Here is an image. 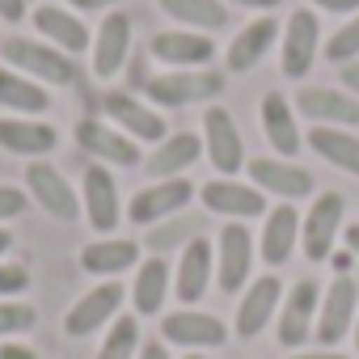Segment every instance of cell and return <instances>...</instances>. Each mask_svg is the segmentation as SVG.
<instances>
[{
  "mask_svg": "<svg viewBox=\"0 0 359 359\" xmlns=\"http://www.w3.org/2000/svg\"><path fill=\"white\" fill-rule=\"evenodd\" d=\"M342 237H346V250L359 258V224H351V229H342Z\"/></svg>",
  "mask_w": 359,
  "mask_h": 359,
  "instance_id": "obj_48",
  "label": "cell"
},
{
  "mask_svg": "<svg viewBox=\"0 0 359 359\" xmlns=\"http://www.w3.org/2000/svg\"><path fill=\"white\" fill-rule=\"evenodd\" d=\"M0 55H5L13 68H22L26 76H39V81H51V85H72L81 72H76V60L64 55L60 47L51 43H34V39H5L0 43Z\"/></svg>",
  "mask_w": 359,
  "mask_h": 359,
  "instance_id": "obj_2",
  "label": "cell"
},
{
  "mask_svg": "<svg viewBox=\"0 0 359 359\" xmlns=\"http://www.w3.org/2000/svg\"><path fill=\"white\" fill-rule=\"evenodd\" d=\"M245 169H250V177H254L258 191H271L283 203H296V199H309L313 195V173L300 169V165H292L287 156H254Z\"/></svg>",
  "mask_w": 359,
  "mask_h": 359,
  "instance_id": "obj_13",
  "label": "cell"
},
{
  "mask_svg": "<svg viewBox=\"0 0 359 359\" xmlns=\"http://www.w3.org/2000/svg\"><path fill=\"white\" fill-rule=\"evenodd\" d=\"M26 287H30V271H26V266H13V262L0 266V300L22 296Z\"/></svg>",
  "mask_w": 359,
  "mask_h": 359,
  "instance_id": "obj_38",
  "label": "cell"
},
{
  "mask_svg": "<svg viewBox=\"0 0 359 359\" xmlns=\"http://www.w3.org/2000/svg\"><path fill=\"white\" fill-rule=\"evenodd\" d=\"M309 5H317L325 13H359V0H309Z\"/></svg>",
  "mask_w": 359,
  "mask_h": 359,
  "instance_id": "obj_40",
  "label": "cell"
},
{
  "mask_svg": "<svg viewBox=\"0 0 359 359\" xmlns=\"http://www.w3.org/2000/svg\"><path fill=\"white\" fill-rule=\"evenodd\" d=\"M355 346H359V313H355Z\"/></svg>",
  "mask_w": 359,
  "mask_h": 359,
  "instance_id": "obj_51",
  "label": "cell"
},
{
  "mask_svg": "<svg viewBox=\"0 0 359 359\" xmlns=\"http://www.w3.org/2000/svg\"><path fill=\"white\" fill-rule=\"evenodd\" d=\"M22 212H26V195L18 187H0V224L13 220V216H22Z\"/></svg>",
  "mask_w": 359,
  "mask_h": 359,
  "instance_id": "obj_39",
  "label": "cell"
},
{
  "mask_svg": "<svg viewBox=\"0 0 359 359\" xmlns=\"http://www.w3.org/2000/svg\"><path fill=\"white\" fill-rule=\"evenodd\" d=\"M283 72L287 76H304L317 60V47H321V26H317V13L300 9L292 13V22L283 26Z\"/></svg>",
  "mask_w": 359,
  "mask_h": 359,
  "instance_id": "obj_18",
  "label": "cell"
},
{
  "mask_svg": "<svg viewBox=\"0 0 359 359\" xmlns=\"http://www.w3.org/2000/svg\"><path fill=\"white\" fill-rule=\"evenodd\" d=\"M55 144H60V135H55L51 123H39V118H0V148H5V152L43 161L47 152H55Z\"/></svg>",
  "mask_w": 359,
  "mask_h": 359,
  "instance_id": "obj_22",
  "label": "cell"
},
{
  "mask_svg": "<svg viewBox=\"0 0 359 359\" xmlns=\"http://www.w3.org/2000/svg\"><path fill=\"white\" fill-rule=\"evenodd\" d=\"M317 309H321V287L313 279H300L283 296V309H279V342L283 346H304L313 338Z\"/></svg>",
  "mask_w": 359,
  "mask_h": 359,
  "instance_id": "obj_15",
  "label": "cell"
},
{
  "mask_svg": "<svg viewBox=\"0 0 359 359\" xmlns=\"http://www.w3.org/2000/svg\"><path fill=\"white\" fill-rule=\"evenodd\" d=\"M233 5H241V9H279L283 0H233Z\"/></svg>",
  "mask_w": 359,
  "mask_h": 359,
  "instance_id": "obj_46",
  "label": "cell"
},
{
  "mask_svg": "<svg viewBox=\"0 0 359 359\" xmlns=\"http://www.w3.org/2000/svg\"><path fill=\"white\" fill-rule=\"evenodd\" d=\"M300 245V216L292 203H279L266 212V224H262V241H258V254L266 266H283L292 258V250Z\"/></svg>",
  "mask_w": 359,
  "mask_h": 359,
  "instance_id": "obj_21",
  "label": "cell"
},
{
  "mask_svg": "<svg viewBox=\"0 0 359 359\" xmlns=\"http://www.w3.org/2000/svg\"><path fill=\"white\" fill-rule=\"evenodd\" d=\"M0 359H39V355L22 342H0Z\"/></svg>",
  "mask_w": 359,
  "mask_h": 359,
  "instance_id": "obj_43",
  "label": "cell"
},
{
  "mask_svg": "<svg viewBox=\"0 0 359 359\" xmlns=\"http://www.w3.org/2000/svg\"><path fill=\"white\" fill-rule=\"evenodd\" d=\"M199 156H203V140H199L195 131H173V135H165V140L156 144V152L148 156V173L161 182V177H173V173L191 169Z\"/></svg>",
  "mask_w": 359,
  "mask_h": 359,
  "instance_id": "obj_29",
  "label": "cell"
},
{
  "mask_svg": "<svg viewBox=\"0 0 359 359\" xmlns=\"http://www.w3.org/2000/svg\"><path fill=\"white\" fill-rule=\"evenodd\" d=\"M191 195H195V187L187 182V177H161V182L144 187V191L131 199L127 220L140 224V229H152V224H161V220H169V216H177V212H187Z\"/></svg>",
  "mask_w": 359,
  "mask_h": 359,
  "instance_id": "obj_7",
  "label": "cell"
},
{
  "mask_svg": "<svg viewBox=\"0 0 359 359\" xmlns=\"http://www.w3.org/2000/svg\"><path fill=\"white\" fill-rule=\"evenodd\" d=\"M76 144H81L89 156H97L102 165H123V169L140 165V148H135L123 131H114V127H106V123H97V118H81V123H76Z\"/></svg>",
  "mask_w": 359,
  "mask_h": 359,
  "instance_id": "obj_19",
  "label": "cell"
},
{
  "mask_svg": "<svg viewBox=\"0 0 359 359\" xmlns=\"http://www.w3.org/2000/svg\"><path fill=\"white\" fill-rule=\"evenodd\" d=\"M81 266L89 275H123L131 266H140V241H127V237H102V241H89L81 250Z\"/></svg>",
  "mask_w": 359,
  "mask_h": 359,
  "instance_id": "obj_26",
  "label": "cell"
},
{
  "mask_svg": "<svg viewBox=\"0 0 359 359\" xmlns=\"http://www.w3.org/2000/svg\"><path fill=\"white\" fill-rule=\"evenodd\" d=\"M173 287V271L161 254L144 258L135 266V283H131V304H135V317H156L165 309V296Z\"/></svg>",
  "mask_w": 359,
  "mask_h": 359,
  "instance_id": "obj_23",
  "label": "cell"
},
{
  "mask_svg": "<svg viewBox=\"0 0 359 359\" xmlns=\"http://www.w3.org/2000/svg\"><path fill=\"white\" fill-rule=\"evenodd\" d=\"M118 309H123V287H118V283H97V287H89V292L68 309L64 330H68L72 338H89V334H97L102 325H110V321L118 317Z\"/></svg>",
  "mask_w": 359,
  "mask_h": 359,
  "instance_id": "obj_14",
  "label": "cell"
},
{
  "mask_svg": "<svg viewBox=\"0 0 359 359\" xmlns=\"http://www.w3.org/2000/svg\"><path fill=\"white\" fill-rule=\"evenodd\" d=\"M199 229H203V220L199 216H187V212H177V216H169V220H161V224H152V233H148V250L152 254H165V250H177V245H191L195 237H199Z\"/></svg>",
  "mask_w": 359,
  "mask_h": 359,
  "instance_id": "obj_35",
  "label": "cell"
},
{
  "mask_svg": "<svg viewBox=\"0 0 359 359\" xmlns=\"http://www.w3.org/2000/svg\"><path fill=\"white\" fill-rule=\"evenodd\" d=\"M127 51H131V18L106 13V22L97 26V39H93V72L114 76L127 64Z\"/></svg>",
  "mask_w": 359,
  "mask_h": 359,
  "instance_id": "obj_24",
  "label": "cell"
},
{
  "mask_svg": "<svg viewBox=\"0 0 359 359\" xmlns=\"http://www.w3.org/2000/svg\"><path fill=\"white\" fill-rule=\"evenodd\" d=\"M325 60H334V64H351V60H359V13L325 43Z\"/></svg>",
  "mask_w": 359,
  "mask_h": 359,
  "instance_id": "obj_37",
  "label": "cell"
},
{
  "mask_svg": "<svg viewBox=\"0 0 359 359\" xmlns=\"http://www.w3.org/2000/svg\"><path fill=\"white\" fill-rule=\"evenodd\" d=\"M106 114L127 131V135H135V140H148V144H161L165 140V118L152 110V106H144V102H135L131 93H106Z\"/></svg>",
  "mask_w": 359,
  "mask_h": 359,
  "instance_id": "obj_25",
  "label": "cell"
},
{
  "mask_svg": "<svg viewBox=\"0 0 359 359\" xmlns=\"http://www.w3.org/2000/svg\"><path fill=\"white\" fill-rule=\"evenodd\" d=\"M26 187H30V195L39 199V208H43L47 216H55V220H64V224H72V220L81 216V199L72 195L68 177H64L55 165L30 161V165H26Z\"/></svg>",
  "mask_w": 359,
  "mask_h": 359,
  "instance_id": "obj_12",
  "label": "cell"
},
{
  "mask_svg": "<svg viewBox=\"0 0 359 359\" xmlns=\"http://www.w3.org/2000/svg\"><path fill=\"white\" fill-rule=\"evenodd\" d=\"M0 18H5V22H22L26 18V0H0Z\"/></svg>",
  "mask_w": 359,
  "mask_h": 359,
  "instance_id": "obj_42",
  "label": "cell"
},
{
  "mask_svg": "<svg viewBox=\"0 0 359 359\" xmlns=\"http://www.w3.org/2000/svg\"><path fill=\"white\" fill-rule=\"evenodd\" d=\"M287 359H351V355H338V351H300V355H287Z\"/></svg>",
  "mask_w": 359,
  "mask_h": 359,
  "instance_id": "obj_45",
  "label": "cell"
},
{
  "mask_svg": "<svg viewBox=\"0 0 359 359\" xmlns=\"http://www.w3.org/2000/svg\"><path fill=\"white\" fill-rule=\"evenodd\" d=\"M342 212H346V203L338 191H325L313 199V208L300 220V250L309 262H325L334 254V241L342 233Z\"/></svg>",
  "mask_w": 359,
  "mask_h": 359,
  "instance_id": "obj_4",
  "label": "cell"
},
{
  "mask_svg": "<svg viewBox=\"0 0 359 359\" xmlns=\"http://www.w3.org/2000/svg\"><path fill=\"white\" fill-rule=\"evenodd\" d=\"M135 359H169V342H165V338H161V342L152 338V342H144V346H140V355H135Z\"/></svg>",
  "mask_w": 359,
  "mask_h": 359,
  "instance_id": "obj_41",
  "label": "cell"
},
{
  "mask_svg": "<svg viewBox=\"0 0 359 359\" xmlns=\"http://www.w3.org/2000/svg\"><path fill=\"white\" fill-rule=\"evenodd\" d=\"M224 93V72L212 68H169L148 81V97L156 106H191V102H212Z\"/></svg>",
  "mask_w": 359,
  "mask_h": 359,
  "instance_id": "obj_1",
  "label": "cell"
},
{
  "mask_svg": "<svg viewBox=\"0 0 359 359\" xmlns=\"http://www.w3.org/2000/svg\"><path fill=\"white\" fill-rule=\"evenodd\" d=\"M9 245H13V233H5V229H0V254H9Z\"/></svg>",
  "mask_w": 359,
  "mask_h": 359,
  "instance_id": "obj_50",
  "label": "cell"
},
{
  "mask_svg": "<svg viewBox=\"0 0 359 359\" xmlns=\"http://www.w3.org/2000/svg\"><path fill=\"white\" fill-rule=\"evenodd\" d=\"M72 9H110V5H118V0H68Z\"/></svg>",
  "mask_w": 359,
  "mask_h": 359,
  "instance_id": "obj_47",
  "label": "cell"
},
{
  "mask_svg": "<svg viewBox=\"0 0 359 359\" xmlns=\"http://www.w3.org/2000/svg\"><path fill=\"white\" fill-rule=\"evenodd\" d=\"M342 85L359 97V60H351V64H342Z\"/></svg>",
  "mask_w": 359,
  "mask_h": 359,
  "instance_id": "obj_44",
  "label": "cell"
},
{
  "mask_svg": "<svg viewBox=\"0 0 359 359\" xmlns=\"http://www.w3.org/2000/svg\"><path fill=\"white\" fill-rule=\"evenodd\" d=\"M334 258V266H338V275H346V266H351V250L346 254H330Z\"/></svg>",
  "mask_w": 359,
  "mask_h": 359,
  "instance_id": "obj_49",
  "label": "cell"
},
{
  "mask_svg": "<svg viewBox=\"0 0 359 359\" xmlns=\"http://www.w3.org/2000/svg\"><path fill=\"white\" fill-rule=\"evenodd\" d=\"M355 313H359V287L351 275H338L325 296H321V309H317V325H313V338L321 346H334L342 342L351 330H355Z\"/></svg>",
  "mask_w": 359,
  "mask_h": 359,
  "instance_id": "obj_5",
  "label": "cell"
},
{
  "mask_svg": "<svg viewBox=\"0 0 359 359\" xmlns=\"http://www.w3.org/2000/svg\"><path fill=\"white\" fill-rule=\"evenodd\" d=\"M283 304V283L279 275H258L250 279V287L241 292V304H237V321H233V334L237 338H258L266 330V321L279 313Z\"/></svg>",
  "mask_w": 359,
  "mask_h": 359,
  "instance_id": "obj_11",
  "label": "cell"
},
{
  "mask_svg": "<svg viewBox=\"0 0 359 359\" xmlns=\"http://www.w3.org/2000/svg\"><path fill=\"white\" fill-rule=\"evenodd\" d=\"M81 212L89 216V229L110 237L123 220V203H118V182H114V173L97 161L85 169V182H81Z\"/></svg>",
  "mask_w": 359,
  "mask_h": 359,
  "instance_id": "obj_6",
  "label": "cell"
},
{
  "mask_svg": "<svg viewBox=\"0 0 359 359\" xmlns=\"http://www.w3.org/2000/svg\"><path fill=\"white\" fill-rule=\"evenodd\" d=\"M161 338L169 346H187V351H208V346H224L229 342V325L212 313L199 309H177L161 317Z\"/></svg>",
  "mask_w": 359,
  "mask_h": 359,
  "instance_id": "obj_8",
  "label": "cell"
},
{
  "mask_svg": "<svg viewBox=\"0 0 359 359\" xmlns=\"http://www.w3.org/2000/svg\"><path fill=\"white\" fill-rule=\"evenodd\" d=\"M216 279V245L208 237H195L191 245H182V258H177V271H173V292L187 309H195L208 287Z\"/></svg>",
  "mask_w": 359,
  "mask_h": 359,
  "instance_id": "obj_9",
  "label": "cell"
},
{
  "mask_svg": "<svg viewBox=\"0 0 359 359\" xmlns=\"http://www.w3.org/2000/svg\"><path fill=\"white\" fill-rule=\"evenodd\" d=\"M250 271H254V233L245 229V220H224L220 241H216V283H220V292L224 296L245 292Z\"/></svg>",
  "mask_w": 359,
  "mask_h": 359,
  "instance_id": "obj_3",
  "label": "cell"
},
{
  "mask_svg": "<svg viewBox=\"0 0 359 359\" xmlns=\"http://www.w3.org/2000/svg\"><path fill=\"white\" fill-rule=\"evenodd\" d=\"M304 144L321 161H330V165H338V169H346V173L359 177V135H351L346 127H321V123H313V131L304 135Z\"/></svg>",
  "mask_w": 359,
  "mask_h": 359,
  "instance_id": "obj_31",
  "label": "cell"
},
{
  "mask_svg": "<svg viewBox=\"0 0 359 359\" xmlns=\"http://www.w3.org/2000/svg\"><path fill=\"white\" fill-rule=\"evenodd\" d=\"M203 152L212 156L220 177H233L237 169H245V144H241V131L224 106H212L203 114Z\"/></svg>",
  "mask_w": 359,
  "mask_h": 359,
  "instance_id": "obj_10",
  "label": "cell"
},
{
  "mask_svg": "<svg viewBox=\"0 0 359 359\" xmlns=\"http://www.w3.org/2000/svg\"><path fill=\"white\" fill-rule=\"evenodd\" d=\"M39 313L34 304H22V300H0V338H9V334H26L34 330Z\"/></svg>",
  "mask_w": 359,
  "mask_h": 359,
  "instance_id": "obj_36",
  "label": "cell"
},
{
  "mask_svg": "<svg viewBox=\"0 0 359 359\" xmlns=\"http://www.w3.org/2000/svg\"><path fill=\"white\" fill-rule=\"evenodd\" d=\"M144 346L140 338V317L135 313H118L106 330V342L97 346V359H135Z\"/></svg>",
  "mask_w": 359,
  "mask_h": 359,
  "instance_id": "obj_34",
  "label": "cell"
},
{
  "mask_svg": "<svg viewBox=\"0 0 359 359\" xmlns=\"http://www.w3.org/2000/svg\"><path fill=\"white\" fill-rule=\"evenodd\" d=\"M152 60L169 68H208L216 60V43L199 30H161L152 34Z\"/></svg>",
  "mask_w": 359,
  "mask_h": 359,
  "instance_id": "obj_17",
  "label": "cell"
},
{
  "mask_svg": "<svg viewBox=\"0 0 359 359\" xmlns=\"http://www.w3.org/2000/svg\"><path fill=\"white\" fill-rule=\"evenodd\" d=\"M0 106H5V110H22V114H43L51 106V97H47V89L39 81L0 68Z\"/></svg>",
  "mask_w": 359,
  "mask_h": 359,
  "instance_id": "obj_33",
  "label": "cell"
},
{
  "mask_svg": "<svg viewBox=\"0 0 359 359\" xmlns=\"http://www.w3.org/2000/svg\"><path fill=\"white\" fill-rule=\"evenodd\" d=\"M203 208L224 216V220H254V216H266V199L258 187H245V182H233V177H216V182H208L199 191Z\"/></svg>",
  "mask_w": 359,
  "mask_h": 359,
  "instance_id": "obj_16",
  "label": "cell"
},
{
  "mask_svg": "<svg viewBox=\"0 0 359 359\" xmlns=\"http://www.w3.org/2000/svg\"><path fill=\"white\" fill-rule=\"evenodd\" d=\"M262 131H266V140H271V148L279 156H296L304 148L300 127H296V110H292V102L283 93H266L262 97Z\"/></svg>",
  "mask_w": 359,
  "mask_h": 359,
  "instance_id": "obj_28",
  "label": "cell"
},
{
  "mask_svg": "<svg viewBox=\"0 0 359 359\" xmlns=\"http://www.w3.org/2000/svg\"><path fill=\"white\" fill-rule=\"evenodd\" d=\"M34 26L43 39H51V47H60L64 55H81L89 47V30L76 13L68 9H55V5H39L34 9Z\"/></svg>",
  "mask_w": 359,
  "mask_h": 359,
  "instance_id": "obj_27",
  "label": "cell"
},
{
  "mask_svg": "<svg viewBox=\"0 0 359 359\" xmlns=\"http://www.w3.org/2000/svg\"><path fill=\"white\" fill-rule=\"evenodd\" d=\"M275 39H279L275 18H258V22H250V26L229 43V55H224L229 72H250V68H254L271 47H275Z\"/></svg>",
  "mask_w": 359,
  "mask_h": 359,
  "instance_id": "obj_30",
  "label": "cell"
},
{
  "mask_svg": "<svg viewBox=\"0 0 359 359\" xmlns=\"http://www.w3.org/2000/svg\"><path fill=\"white\" fill-rule=\"evenodd\" d=\"M161 9L182 22V30H224L229 26V9L220 0H161Z\"/></svg>",
  "mask_w": 359,
  "mask_h": 359,
  "instance_id": "obj_32",
  "label": "cell"
},
{
  "mask_svg": "<svg viewBox=\"0 0 359 359\" xmlns=\"http://www.w3.org/2000/svg\"><path fill=\"white\" fill-rule=\"evenodd\" d=\"M187 359H203V355H199V351H187Z\"/></svg>",
  "mask_w": 359,
  "mask_h": 359,
  "instance_id": "obj_52",
  "label": "cell"
},
{
  "mask_svg": "<svg viewBox=\"0 0 359 359\" xmlns=\"http://www.w3.org/2000/svg\"><path fill=\"white\" fill-rule=\"evenodd\" d=\"M296 114L321 123V127H355L359 123V97H346L338 89H300L296 93Z\"/></svg>",
  "mask_w": 359,
  "mask_h": 359,
  "instance_id": "obj_20",
  "label": "cell"
}]
</instances>
